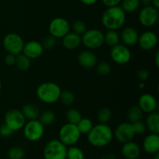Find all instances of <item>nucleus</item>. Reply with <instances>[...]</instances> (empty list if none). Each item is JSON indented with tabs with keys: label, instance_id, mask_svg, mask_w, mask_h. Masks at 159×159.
I'll return each mask as SVG.
<instances>
[{
	"label": "nucleus",
	"instance_id": "39448f33",
	"mask_svg": "<svg viewBox=\"0 0 159 159\" xmlns=\"http://www.w3.org/2000/svg\"><path fill=\"white\" fill-rule=\"evenodd\" d=\"M67 149L59 139L51 140L43 148V157L44 159H66Z\"/></svg>",
	"mask_w": 159,
	"mask_h": 159
},
{
	"label": "nucleus",
	"instance_id": "412c9836",
	"mask_svg": "<svg viewBox=\"0 0 159 159\" xmlns=\"http://www.w3.org/2000/svg\"><path fill=\"white\" fill-rule=\"evenodd\" d=\"M82 43L81 36L75 33H68L62 38V45L67 50L73 51L80 46Z\"/></svg>",
	"mask_w": 159,
	"mask_h": 159
},
{
	"label": "nucleus",
	"instance_id": "6ab92c4d",
	"mask_svg": "<svg viewBox=\"0 0 159 159\" xmlns=\"http://www.w3.org/2000/svg\"><path fill=\"white\" fill-rule=\"evenodd\" d=\"M121 152L126 159H137L141 155V150L137 143L130 141L123 144Z\"/></svg>",
	"mask_w": 159,
	"mask_h": 159
},
{
	"label": "nucleus",
	"instance_id": "dca6fc26",
	"mask_svg": "<svg viewBox=\"0 0 159 159\" xmlns=\"http://www.w3.org/2000/svg\"><path fill=\"white\" fill-rule=\"evenodd\" d=\"M43 48L42 43L37 40H30L24 43L22 53L30 60L37 59L42 55L43 52Z\"/></svg>",
	"mask_w": 159,
	"mask_h": 159
},
{
	"label": "nucleus",
	"instance_id": "8fccbe9b",
	"mask_svg": "<svg viewBox=\"0 0 159 159\" xmlns=\"http://www.w3.org/2000/svg\"><path fill=\"white\" fill-rule=\"evenodd\" d=\"M1 89H2V82L1 81H0V92H1Z\"/></svg>",
	"mask_w": 159,
	"mask_h": 159
},
{
	"label": "nucleus",
	"instance_id": "a211bd4d",
	"mask_svg": "<svg viewBox=\"0 0 159 159\" xmlns=\"http://www.w3.org/2000/svg\"><path fill=\"white\" fill-rule=\"evenodd\" d=\"M78 62L84 68L90 69L96 67L98 63V59L96 54L90 51H83L78 55Z\"/></svg>",
	"mask_w": 159,
	"mask_h": 159
},
{
	"label": "nucleus",
	"instance_id": "bb28decb",
	"mask_svg": "<svg viewBox=\"0 0 159 159\" xmlns=\"http://www.w3.org/2000/svg\"><path fill=\"white\" fill-rule=\"evenodd\" d=\"M76 126H77L81 134H87L91 130V129L93 128V123L89 118L82 117V119L79 121Z\"/></svg>",
	"mask_w": 159,
	"mask_h": 159
},
{
	"label": "nucleus",
	"instance_id": "4468645a",
	"mask_svg": "<svg viewBox=\"0 0 159 159\" xmlns=\"http://www.w3.org/2000/svg\"><path fill=\"white\" fill-rule=\"evenodd\" d=\"M158 36L155 32L147 30L143 32L138 37V43L144 51H151L158 44Z\"/></svg>",
	"mask_w": 159,
	"mask_h": 159
},
{
	"label": "nucleus",
	"instance_id": "c03bdc74",
	"mask_svg": "<svg viewBox=\"0 0 159 159\" xmlns=\"http://www.w3.org/2000/svg\"><path fill=\"white\" fill-rule=\"evenodd\" d=\"M152 0H140V2L144 6H152Z\"/></svg>",
	"mask_w": 159,
	"mask_h": 159
},
{
	"label": "nucleus",
	"instance_id": "9b49d317",
	"mask_svg": "<svg viewBox=\"0 0 159 159\" xmlns=\"http://www.w3.org/2000/svg\"><path fill=\"white\" fill-rule=\"evenodd\" d=\"M138 20L145 27L155 26L158 20V9L152 6H144L138 14Z\"/></svg>",
	"mask_w": 159,
	"mask_h": 159
},
{
	"label": "nucleus",
	"instance_id": "0eeeda50",
	"mask_svg": "<svg viewBox=\"0 0 159 159\" xmlns=\"http://www.w3.org/2000/svg\"><path fill=\"white\" fill-rule=\"evenodd\" d=\"M23 134L26 140L36 142L42 138L44 134V126L38 119L28 120L23 127Z\"/></svg>",
	"mask_w": 159,
	"mask_h": 159
},
{
	"label": "nucleus",
	"instance_id": "a19ab883",
	"mask_svg": "<svg viewBox=\"0 0 159 159\" xmlns=\"http://www.w3.org/2000/svg\"><path fill=\"white\" fill-rule=\"evenodd\" d=\"M5 63L8 65V66H12L15 65L16 62V55L13 54H9L5 57Z\"/></svg>",
	"mask_w": 159,
	"mask_h": 159
},
{
	"label": "nucleus",
	"instance_id": "49530a36",
	"mask_svg": "<svg viewBox=\"0 0 159 159\" xmlns=\"http://www.w3.org/2000/svg\"><path fill=\"white\" fill-rule=\"evenodd\" d=\"M152 6L156 8L157 9H159V0H152Z\"/></svg>",
	"mask_w": 159,
	"mask_h": 159
},
{
	"label": "nucleus",
	"instance_id": "f3484780",
	"mask_svg": "<svg viewBox=\"0 0 159 159\" xmlns=\"http://www.w3.org/2000/svg\"><path fill=\"white\" fill-rule=\"evenodd\" d=\"M143 149L150 155H155L159 152V135L158 134L151 133L144 138L143 141Z\"/></svg>",
	"mask_w": 159,
	"mask_h": 159
},
{
	"label": "nucleus",
	"instance_id": "c756f323",
	"mask_svg": "<svg viewBox=\"0 0 159 159\" xmlns=\"http://www.w3.org/2000/svg\"><path fill=\"white\" fill-rule=\"evenodd\" d=\"M65 118L69 124H77L79 121L82 119V114L77 109H70L65 113Z\"/></svg>",
	"mask_w": 159,
	"mask_h": 159
},
{
	"label": "nucleus",
	"instance_id": "37998d69",
	"mask_svg": "<svg viewBox=\"0 0 159 159\" xmlns=\"http://www.w3.org/2000/svg\"><path fill=\"white\" fill-rule=\"evenodd\" d=\"M80 2L85 6H93L97 2V0H80Z\"/></svg>",
	"mask_w": 159,
	"mask_h": 159
},
{
	"label": "nucleus",
	"instance_id": "cd10ccee",
	"mask_svg": "<svg viewBox=\"0 0 159 159\" xmlns=\"http://www.w3.org/2000/svg\"><path fill=\"white\" fill-rule=\"evenodd\" d=\"M38 120L43 126H50L55 120V113L51 110H45L40 113Z\"/></svg>",
	"mask_w": 159,
	"mask_h": 159
},
{
	"label": "nucleus",
	"instance_id": "e433bc0d",
	"mask_svg": "<svg viewBox=\"0 0 159 159\" xmlns=\"http://www.w3.org/2000/svg\"><path fill=\"white\" fill-rule=\"evenodd\" d=\"M72 30L73 32L82 36L87 30V27L85 22L82 21V20H76L73 23Z\"/></svg>",
	"mask_w": 159,
	"mask_h": 159
},
{
	"label": "nucleus",
	"instance_id": "2eb2a0df",
	"mask_svg": "<svg viewBox=\"0 0 159 159\" xmlns=\"http://www.w3.org/2000/svg\"><path fill=\"white\" fill-rule=\"evenodd\" d=\"M138 107L143 113H151L155 112L158 109V102L153 95L150 93H144L140 96L138 99Z\"/></svg>",
	"mask_w": 159,
	"mask_h": 159
},
{
	"label": "nucleus",
	"instance_id": "c9c22d12",
	"mask_svg": "<svg viewBox=\"0 0 159 159\" xmlns=\"http://www.w3.org/2000/svg\"><path fill=\"white\" fill-rule=\"evenodd\" d=\"M132 127H133V130L134 131L135 134L143 135L147 131L145 123L141 121V120L136 121L134 123H132Z\"/></svg>",
	"mask_w": 159,
	"mask_h": 159
},
{
	"label": "nucleus",
	"instance_id": "3c124183",
	"mask_svg": "<svg viewBox=\"0 0 159 159\" xmlns=\"http://www.w3.org/2000/svg\"><path fill=\"white\" fill-rule=\"evenodd\" d=\"M137 159H140V158H137Z\"/></svg>",
	"mask_w": 159,
	"mask_h": 159
},
{
	"label": "nucleus",
	"instance_id": "f704fd0d",
	"mask_svg": "<svg viewBox=\"0 0 159 159\" xmlns=\"http://www.w3.org/2000/svg\"><path fill=\"white\" fill-rule=\"evenodd\" d=\"M96 71L99 75L102 76H106L110 75L111 72V66L107 62H100L96 65Z\"/></svg>",
	"mask_w": 159,
	"mask_h": 159
},
{
	"label": "nucleus",
	"instance_id": "b1692460",
	"mask_svg": "<svg viewBox=\"0 0 159 159\" xmlns=\"http://www.w3.org/2000/svg\"><path fill=\"white\" fill-rule=\"evenodd\" d=\"M120 37L119 34L116 32V30H109L104 34V43H106L111 48L120 43Z\"/></svg>",
	"mask_w": 159,
	"mask_h": 159
},
{
	"label": "nucleus",
	"instance_id": "ea45409f",
	"mask_svg": "<svg viewBox=\"0 0 159 159\" xmlns=\"http://www.w3.org/2000/svg\"><path fill=\"white\" fill-rule=\"evenodd\" d=\"M150 73L147 69H141L138 71V77L141 80V82H144L148 79Z\"/></svg>",
	"mask_w": 159,
	"mask_h": 159
},
{
	"label": "nucleus",
	"instance_id": "72a5a7b5",
	"mask_svg": "<svg viewBox=\"0 0 159 159\" xmlns=\"http://www.w3.org/2000/svg\"><path fill=\"white\" fill-rule=\"evenodd\" d=\"M9 159H23L25 157V152L22 148L15 146L8 151Z\"/></svg>",
	"mask_w": 159,
	"mask_h": 159
},
{
	"label": "nucleus",
	"instance_id": "473e14b6",
	"mask_svg": "<svg viewBox=\"0 0 159 159\" xmlns=\"http://www.w3.org/2000/svg\"><path fill=\"white\" fill-rule=\"evenodd\" d=\"M59 100H61L62 104L68 107V106L72 105L74 102L75 96L72 92H71L70 90H63V91L61 90Z\"/></svg>",
	"mask_w": 159,
	"mask_h": 159
},
{
	"label": "nucleus",
	"instance_id": "5701e85b",
	"mask_svg": "<svg viewBox=\"0 0 159 159\" xmlns=\"http://www.w3.org/2000/svg\"><path fill=\"white\" fill-rule=\"evenodd\" d=\"M22 113L26 120L38 119L40 116V110L37 106L33 103H26L22 107Z\"/></svg>",
	"mask_w": 159,
	"mask_h": 159
},
{
	"label": "nucleus",
	"instance_id": "7ed1b4c3",
	"mask_svg": "<svg viewBox=\"0 0 159 159\" xmlns=\"http://www.w3.org/2000/svg\"><path fill=\"white\" fill-rule=\"evenodd\" d=\"M61 89L57 84L52 82L41 83L37 87L36 94L39 100L47 104H52L57 102L60 98Z\"/></svg>",
	"mask_w": 159,
	"mask_h": 159
},
{
	"label": "nucleus",
	"instance_id": "4be33fe9",
	"mask_svg": "<svg viewBox=\"0 0 159 159\" xmlns=\"http://www.w3.org/2000/svg\"><path fill=\"white\" fill-rule=\"evenodd\" d=\"M147 130L151 133L159 134V114L158 112L148 113L145 120Z\"/></svg>",
	"mask_w": 159,
	"mask_h": 159
},
{
	"label": "nucleus",
	"instance_id": "79ce46f5",
	"mask_svg": "<svg viewBox=\"0 0 159 159\" xmlns=\"http://www.w3.org/2000/svg\"><path fill=\"white\" fill-rule=\"evenodd\" d=\"M101 1L107 7H112V6H118L122 0H101Z\"/></svg>",
	"mask_w": 159,
	"mask_h": 159
},
{
	"label": "nucleus",
	"instance_id": "1a4fd4ad",
	"mask_svg": "<svg viewBox=\"0 0 159 159\" xmlns=\"http://www.w3.org/2000/svg\"><path fill=\"white\" fill-rule=\"evenodd\" d=\"M4 124H6L13 132L23 129L26 122L21 110L11 109L6 113L4 116Z\"/></svg>",
	"mask_w": 159,
	"mask_h": 159
},
{
	"label": "nucleus",
	"instance_id": "f257e3e1",
	"mask_svg": "<svg viewBox=\"0 0 159 159\" xmlns=\"http://www.w3.org/2000/svg\"><path fill=\"white\" fill-rule=\"evenodd\" d=\"M113 138V132L107 124H99L93 126L87 134L88 142L96 148H103L110 144Z\"/></svg>",
	"mask_w": 159,
	"mask_h": 159
},
{
	"label": "nucleus",
	"instance_id": "f8f14e48",
	"mask_svg": "<svg viewBox=\"0 0 159 159\" xmlns=\"http://www.w3.org/2000/svg\"><path fill=\"white\" fill-rule=\"evenodd\" d=\"M110 57L117 65H126L131 59V52L124 44H120L112 47L110 50Z\"/></svg>",
	"mask_w": 159,
	"mask_h": 159
},
{
	"label": "nucleus",
	"instance_id": "2f4dec72",
	"mask_svg": "<svg viewBox=\"0 0 159 159\" xmlns=\"http://www.w3.org/2000/svg\"><path fill=\"white\" fill-rule=\"evenodd\" d=\"M66 159H85V155L82 150L76 146H70L67 149Z\"/></svg>",
	"mask_w": 159,
	"mask_h": 159
},
{
	"label": "nucleus",
	"instance_id": "7c9ffc66",
	"mask_svg": "<svg viewBox=\"0 0 159 159\" xmlns=\"http://www.w3.org/2000/svg\"><path fill=\"white\" fill-rule=\"evenodd\" d=\"M112 112L110 109L107 107H102L99 110L97 113V119L99 124H107V123L110 122L112 118Z\"/></svg>",
	"mask_w": 159,
	"mask_h": 159
},
{
	"label": "nucleus",
	"instance_id": "6e6552de",
	"mask_svg": "<svg viewBox=\"0 0 159 159\" xmlns=\"http://www.w3.org/2000/svg\"><path fill=\"white\" fill-rule=\"evenodd\" d=\"M24 43L23 38L16 33H9L6 34L3 38L2 41L5 50L9 54L16 56L21 54Z\"/></svg>",
	"mask_w": 159,
	"mask_h": 159
},
{
	"label": "nucleus",
	"instance_id": "de8ad7c7",
	"mask_svg": "<svg viewBox=\"0 0 159 159\" xmlns=\"http://www.w3.org/2000/svg\"><path fill=\"white\" fill-rule=\"evenodd\" d=\"M102 159H116V158L113 154H107L102 157Z\"/></svg>",
	"mask_w": 159,
	"mask_h": 159
},
{
	"label": "nucleus",
	"instance_id": "58836bf2",
	"mask_svg": "<svg viewBox=\"0 0 159 159\" xmlns=\"http://www.w3.org/2000/svg\"><path fill=\"white\" fill-rule=\"evenodd\" d=\"M12 133L13 131L6 124H3L0 126V136L2 138H9L12 134Z\"/></svg>",
	"mask_w": 159,
	"mask_h": 159
},
{
	"label": "nucleus",
	"instance_id": "a18cd8bd",
	"mask_svg": "<svg viewBox=\"0 0 159 159\" xmlns=\"http://www.w3.org/2000/svg\"><path fill=\"white\" fill-rule=\"evenodd\" d=\"M155 65H156L157 68H158L159 66V51H158L155 54Z\"/></svg>",
	"mask_w": 159,
	"mask_h": 159
},
{
	"label": "nucleus",
	"instance_id": "aec40b11",
	"mask_svg": "<svg viewBox=\"0 0 159 159\" xmlns=\"http://www.w3.org/2000/svg\"><path fill=\"white\" fill-rule=\"evenodd\" d=\"M120 37V40H122L124 45L134 46V45L138 43L139 34H138V31L135 28L129 26V27L123 30L121 35Z\"/></svg>",
	"mask_w": 159,
	"mask_h": 159
},
{
	"label": "nucleus",
	"instance_id": "c85d7f7f",
	"mask_svg": "<svg viewBox=\"0 0 159 159\" xmlns=\"http://www.w3.org/2000/svg\"><path fill=\"white\" fill-rule=\"evenodd\" d=\"M140 0H123L121 8L126 13H131L139 8Z\"/></svg>",
	"mask_w": 159,
	"mask_h": 159
},
{
	"label": "nucleus",
	"instance_id": "09e8293b",
	"mask_svg": "<svg viewBox=\"0 0 159 159\" xmlns=\"http://www.w3.org/2000/svg\"><path fill=\"white\" fill-rule=\"evenodd\" d=\"M154 159H159V154L156 153L155 155V157H154Z\"/></svg>",
	"mask_w": 159,
	"mask_h": 159
},
{
	"label": "nucleus",
	"instance_id": "20e7f679",
	"mask_svg": "<svg viewBox=\"0 0 159 159\" xmlns=\"http://www.w3.org/2000/svg\"><path fill=\"white\" fill-rule=\"evenodd\" d=\"M81 135L77 126L69 123L64 124L58 133L59 140L67 147L75 145L80 140Z\"/></svg>",
	"mask_w": 159,
	"mask_h": 159
},
{
	"label": "nucleus",
	"instance_id": "393cba45",
	"mask_svg": "<svg viewBox=\"0 0 159 159\" xmlns=\"http://www.w3.org/2000/svg\"><path fill=\"white\" fill-rule=\"evenodd\" d=\"M15 65L20 71H26L31 65V61L29 57L23 54H20L16 56Z\"/></svg>",
	"mask_w": 159,
	"mask_h": 159
},
{
	"label": "nucleus",
	"instance_id": "ddd939ff",
	"mask_svg": "<svg viewBox=\"0 0 159 159\" xmlns=\"http://www.w3.org/2000/svg\"><path fill=\"white\" fill-rule=\"evenodd\" d=\"M135 134L133 130L132 124L130 122H124L116 127L113 136L120 143H127L133 140Z\"/></svg>",
	"mask_w": 159,
	"mask_h": 159
},
{
	"label": "nucleus",
	"instance_id": "9d476101",
	"mask_svg": "<svg viewBox=\"0 0 159 159\" xmlns=\"http://www.w3.org/2000/svg\"><path fill=\"white\" fill-rule=\"evenodd\" d=\"M49 32L51 36L57 38H63L70 32V24L66 19L56 17L53 19L49 24Z\"/></svg>",
	"mask_w": 159,
	"mask_h": 159
},
{
	"label": "nucleus",
	"instance_id": "423d86ee",
	"mask_svg": "<svg viewBox=\"0 0 159 159\" xmlns=\"http://www.w3.org/2000/svg\"><path fill=\"white\" fill-rule=\"evenodd\" d=\"M82 43L89 50L98 49L104 43V34L96 29L87 30L81 36Z\"/></svg>",
	"mask_w": 159,
	"mask_h": 159
},
{
	"label": "nucleus",
	"instance_id": "a878e982",
	"mask_svg": "<svg viewBox=\"0 0 159 159\" xmlns=\"http://www.w3.org/2000/svg\"><path fill=\"white\" fill-rule=\"evenodd\" d=\"M143 111L138 106H133L127 111V120L128 122L134 123L141 120L143 116Z\"/></svg>",
	"mask_w": 159,
	"mask_h": 159
},
{
	"label": "nucleus",
	"instance_id": "f03ea898",
	"mask_svg": "<svg viewBox=\"0 0 159 159\" xmlns=\"http://www.w3.org/2000/svg\"><path fill=\"white\" fill-rule=\"evenodd\" d=\"M126 21V12L121 6H116L107 7L101 17L102 26L111 30H116L122 27Z\"/></svg>",
	"mask_w": 159,
	"mask_h": 159
},
{
	"label": "nucleus",
	"instance_id": "4c0bfd02",
	"mask_svg": "<svg viewBox=\"0 0 159 159\" xmlns=\"http://www.w3.org/2000/svg\"><path fill=\"white\" fill-rule=\"evenodd\" d=\"M41 43L43 49L52 50L56 46L57 40H56L55 37H54L51 35L47 36L46 37H44V39H43V42Z\"/></svg>",
	"mask_w": 159,
	"mask_h": 159
}]
</instances>
